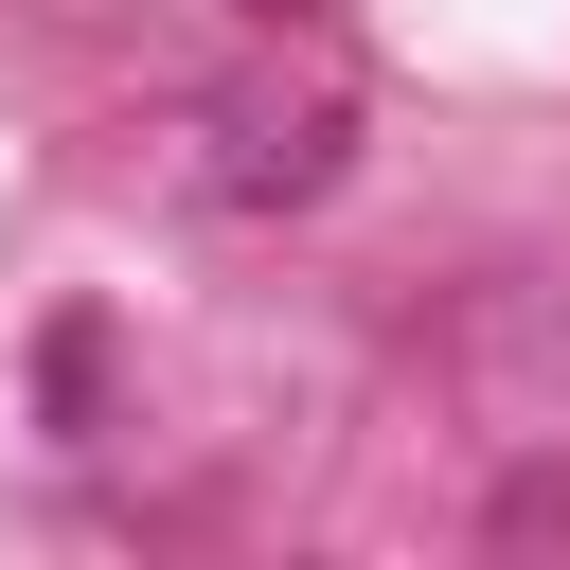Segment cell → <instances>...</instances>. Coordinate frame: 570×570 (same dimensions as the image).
I'll list each match as a JSON object with an SVG mask.
<instances>
[{"label":"cell","instance_id":"1","mask_svg":"<svg viewBox=\"0 0 570 570\" xmlns=\"http://www.w3.org/2000/svg\"><path fill=\"white\" fill-rule=\"evenodd\" d=\"M338 160H356V89L338 71H232L214 107H196V160H178V196L196 214H303V196H338Z\"/></svg>","mask_w":570,"mask_h":570},{"label":"cell","instance_id":"2","mask_svg":"<svg viewBox=\"0 0 570 570\" xmlns=\"http://www.w3.org/2000/svg\"><path fill=\"white\" fill-rule=\"evenodd\" d=\"M214 18H267V36H321L338 0H214Z\"/></svg>","mask_w":570,"mask_h":570}]
</instances>
